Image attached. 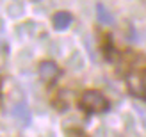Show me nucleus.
Returning a JSON list of instances; mask_svg holds the SVG:
<instances>
[{
	"label": "nucleus",
	"instance_id": "7",
	"mask_svg": "<svg viewBox=\"0 0 146 137\" xmlns=\"http://www.w3.org/2000/svg\"><path fill=\"white\" fill-rule=\"evenodd\" d=\"M68 137H86V134L82 130H78V128H70V130L66 132Z\"/></svg>",
	"mask_w": 146,
	"mask_h": 137
},
{
	"label": "nucleus",
	"instance_id": "6",
	"mask_svg": "<svg viewBox=\"0 0 146 137\" xmlns=\"http://www.w3.org/2000/svg\"><path fill=\"white\" fill-rule=\"evenodd\" d=\"M96 18H98L100 23H104V25H112V23H114L112 13L109 11L104 4H98V5H96Z\"/></svg>",
	"mask_w": 146,
	"mask_h": 137
},
{
	"label": "nucleus",
	"instance_id": "3",
	"mask_svg": "<svg viewBox=\"0 0 146 137\" xmlns=\"http://www.w3.org/2000/svg\"><path fill=\"white\" fill-rule=\"evenodd\" d=\"M59 73H61L59 66H57L55 62H52V61H43L39 64V77L45 82H54L55 78L59 77Z\"/></svg>",
	"mask_w": 146,
	"mask_h": 137
},
{
	"label": "nucleus",
	"instance_id": "4",
	"mask_svg": "<svg viewBox=\"0 0 146 137\" xmlns=\"http://www.w3.org/2000/svg\"><path fill=\"white\" fill-rule=\"evenodd\" d=\"M13 118L23 126L31 125V111H29V107L25 103H18L13 107Z\"/></svg>",
	"mask_w": 146,
	"mask_h": 137
},
{
	"label": "nucleus",
	"instance_id": "1",
	"mask_svg": "<svg viewBox=\"0 0 146 137\" xmlns=\"http://www.w3.org/2000/svg\"><path fill=\"white\" fill-rule=\"evenodd\" d=\"M80 109L89 112V114H100V112H105L109 109V102L107 98L102 95L100 91H94V89H89V91H84V95L80 96Z\"/></svg>",
	"mask_w": 146,
	"mask_h": 137
},
{
	"label": "nucleus",
	"instance_id": "5",
	"mask_svg": "<svg viewBox=\"0 0 146 137\" xmlns=\"http://www.w3.org/2000/svg\"><path fill=\"white\" fill-rule=\"evenodd\" d=\"M73 21V16L68 13V11H59L54 14V27L57 30H64V28H68Z\"/></svg>",
	"mask_w": 146,
	"mask_h": 137
},
{
	"label": "nucleus",
	"instance_id": "2",
	"mask_svg": "<svg viewBox=\"0 0 146 137\" xmlns=\"http://www.w3.org/2000/svg\"><path fill=\"white\" fill-rule=\"evenodd\" d=\"M127 84L134 96L146 100V62L141 64V66L132 68V71H128Z\"/></svg>",
	"mask_w": 146,
	"mask_h": 137
}]
</instances>
